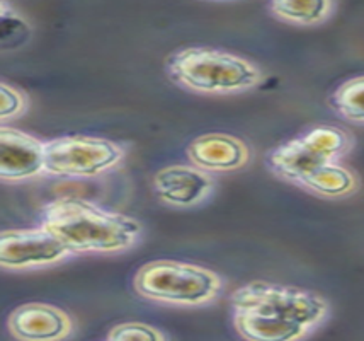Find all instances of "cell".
Segmentation results:
<instances>
[{"instance_id":"obj_1","label":"cell","mask_w":364,"mask_h":341,"mask_svg":"<svg viewBox=\"0 0 364 341\" xmlns=\"http://www.w3.org/2000/svg\"><path fill=\"white\" fill-rule=\"evenodd\" d=\"M233 325L245 341H300L323 321L318 293L271 282H249L232 293Z\"/></svg>"},{"instance_id":"obj_2","label":"cell","mask_w":364,"mask_h":341,"mask_svg":"<svg viewBox=\"0 0 364 341\" xmlns=\"http://www.w3.org/2000/svg\"><path fill=\"white\" fill-rule=\"evenodd\" d=\"M41 227L73 253L112 254L133 248L141 224L129 215L106 210L82 198L63 196L45 205Z\"/></svg>"},{"instance_id":"obj_3","label":"cell","mask_w":364,"mask_h":341,"mask_svg":"<svg viewBox=\"0 0 364 341\" xmlns=\"http://www.w3.org/2000/svg\"><path fill=\"white\" fill-rule=\"evenodd\" d=\"M166 70L176 84L199 94H237L261 84L264 73L254 62L211 46L172 51Z\"/></svg>"},{"instance_id":"obj_4","label":"cell","mask_w":364,"mask_h":341,"mask_svg":"<svg viewBox=\"0 0 364 341\" xmlns=\"http://www.w3.org/2000/svg\"><path fill=\"white\" fill-rule=\"evenodd\" d=\"M135 290L145 299L174 305H203L218 297L223 282L213 270L172 260H157L136 271Z\"/></svg>"},{"instance_id":"obj_5","label":"cell","mask_w":364,"mask_h":341,"mask_svg":"<svg viewBox=\"0 0 364 341\" xmlns=\"http://www.w3.org/2000/svg\"><path fill=\"white\" fill-rule=\"evenodd\" d=\"M353 138L346 130L320 125L276 145L266 155V166L277 178L296 184L318 167L341 162L349 154Z\"/></svg>"},{"instance_id":"obj_6","label":"cell","mask_w":364,"mask_h":341,"mask_svg":"<svg viewBox=\"0 0 364 341\" xmlns=\"http://www.w3.org/2000/svg\"><path fill=\"white\" fill-rule=\"evenodd\" d=\"M124 159V149L101 137L67 135L45 145V174L63 178H95Z\"/></svg>"},{"instance_id":"obj_7","label":"cell","mask_w":364,"mask_h":341,"mask_svg":"<svg viewBox=\"0 0 364 341\" xmlns=\"http://www.w3.org/2000/svg\"><path fill=\"white\" fill-rule=\"evenodd\" d=\"M72 254L58 237L46 229H11L0 234V265L6 270L50 266Z\"/></svg>"},{"instance_id":"obj_8","label":"cell","mask_w":364,"mask_h":341,"mask_svg":"<svg viewBox=\"0 0 364 341\" xmlns=\"http://www.w3.org/2000/svg\"><path fill=\"white\" fill-rule=\"evenodd\" d=\"M0 178L17 183L38 178L45 172V145L40 138L19 128L2 125L0 128Z\"/></svg>"},{"instance_id":"obj_9","label":"cell","mask_w":364,"mask_h":341,"mask_svg":"<svg viewBox=\"0 0 364 341\" xmlns=\"http://www.w3.org/2000/svg\"><path fill=\"white\" fill-rule=\"evenodd\" d=\"M151 184L160 201L177 209L201 204L215 189L213 178L193 164H172L162 167L155 172Z\"/></svg>"},{"instance_id":"obj_10","label":"cell","mask_w":364,"mask_h":341,"mask_svg":"<svg viewBox=\"0 0 364 341\" xmlns=\"http://www.w3.org/2000/svg\"><path fill=\"white\" fill-rule=\"evenodd\" d=\"M9 331L19 341H63L73 330L70 316L55 305L31 302L9 316Z\"/></svg>"},{"instance_id":"obj_11","label":"cell","mask_w":364,"mask_h":341,"mask_svg":"<svg viewBox=\"0 0 364 341\" xmlns=\"http://www.w3.org/2000/svg\"><path fill=\"white\" fill-rule=\"evenodd\" d=\"M188 157L193 166L206 172L238 171L249 162V147L228 133H205L191 142Z\"/></svg>"},{"instance_id":"obj_12","label":"cell","mask_w":364,"mask_h":341,"mask_svg":"<svg viewBox=\"0 0 364 341\" xmlns=\"http://www.w3.org/2000/svg\"><path fill=\"white\" fill-rule=\"evenodd\" d=\"M298 187L323 198H342L358 192L359 179L344 164L331 162L305 176Z\"/></svg>"},{"instance_id":"obj_13","label":"cell","mask_w":364,"mask_h":341,"mask_svg":"<svg viewBox=\"0 0 364 341\" xmlns=\"http://www.w3.org/2000/svg\"><path fill=\"white\" fill-rule=\"evenodd\" d=\"M267 9L276 19L284 23L317 26L333 14L336 4L327 0H274Z\"/></svg>"},{"instance_id":"obj_14","label":"cell","mask_w":364,"mask_h":341,"mask_svg":"<svg viewBox=\"0 0 364 341\" xmlns=\"http://www.w3.org/2000/svg\"><path fill=\"white\" fill-rule=\"evenodd\" d=\"M328 103L341 118L364 125V75L342 82L332 93Z\"/></svg>"},{"instance_id":"obj_15","label":"cell","mask_w":364,"mask_h":341,"mask_svg":"<svg viewBox=\"0 0 364 341\" xmlns=\"http://www.w3.org/2000/svg\"><path fill=\"white\" fill-rule=\"evenodd\" d=\"M0 7H2V48H9L11 43L12 46L26 43L31 34L28 23L7 2L0 4Z\"/></svg>"},{"instance_id":"obj_16","label":"cell","mask_w":364,"mask_h":341,"mask_svg":"<svg viewBox=\"0 0 364 341\" xmlns=\"http://www.w3.org/2000/svg\"><path fill=\"white\" fill-rule=\"evenodd\" d=\"M28 106V96H26L23 90L7 84V82L0 84V118H2V123H7L11 120L23 116Z\"/></svg>"},{"instance_id":"obj_17","label":"cell","mask_w":364,"mask_h":341,"mask_svg":"<svg viewBox=\"0 0 364 341\" xmlns=\"http://www.w3.org/2000/svg\"><path fill=\"white\" fill-rule=\"evenodd\" d=\"M107 341H166L164 335L154 326L143 322H123L114 326L107 335Z\"/></svg>"}]
</instances>
